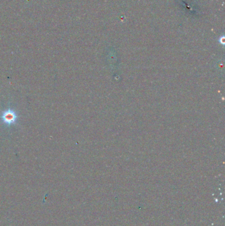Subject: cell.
<instances>
[{
	"label": "cell",
	"instance_id": "1",
	"mask_svg": "<svg viewBox=\"0 0 225 226\" xmlns=\"http://www.w3.org/2000/svg\"><path fill=\"white\" fill-rule=\"evenodd\" d=\"M17 116L15 112L12 110L9 109L8 110L3 112L2 115V119L5 123L8 124H11L15 122Z\"/></svg>",
	"mask_w": 225,
	"mask_h": 226
}]
</instances>
